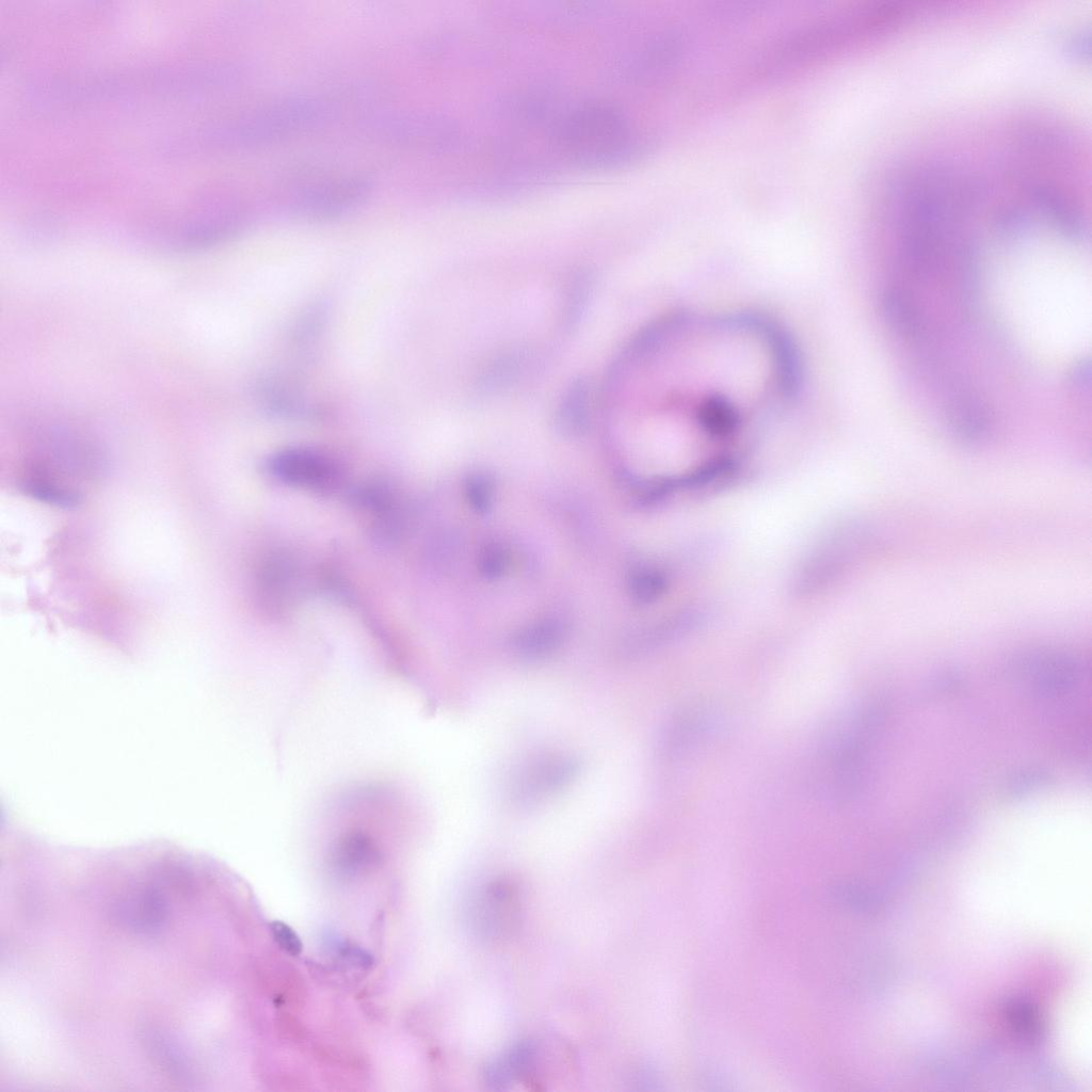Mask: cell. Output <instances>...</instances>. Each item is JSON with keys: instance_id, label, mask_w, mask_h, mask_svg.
I'll return each instance as SVG.
<instances>
[{"instance_id": "obj_5", "label": "cell", "mask_w": 1092, "mask_h": 1092, "mask_svg": "<svg viewBox=\"0 0 1092 1092\" xmlns=\"http://www.w3.org/2000/svg\"><path fill=\"white\" fill-rule=\"evenodd\" d=\"M578 762L567 755H544L531 760L516 775L512 796L520 804H532L565 787L577 774Z\"/></svg>"}, {"instance_id": "obj_19", "label": "cell", "mask_w": 1092, "mask_h": 1092, "mask_svg": "<svg viewBox=\"0 0 1092 1092\" xmlns=\"http://www.w3.org/2000/svg\"><path fill=\"white\" fill-rule=\"evenodd\" d=\"M274 1026L282 1039L300 1042L306 1038V1029L303 1024L287 1011H279L276 1014Z\"/></svg>"}, {"instance_id": "obj_7", "label": "cell", "mask_w": 1092, "mask_h": 1092, "mask_svg": "<svg viewBox=\"0 0 1092 1092\" xmlns=\"http://www.w3.org/2000/svg\"><path fill=\"white\" fill-rule=\"evenodd\" d=\"M516 888L508 881L486 886L473 901V922L485 936L501 938L517 921L519 906Z\"/></svg>"}, {"instance_id": "obj_11", "label": "cell", "mask_w": 1092, "mask_h": 1092, "mask_svg": "<svg viewBox=\"0 0 1092 1092\" xmlns=\"http://www.w3.org/2000/svg\"><path fill=\"white\" fill-rule=\"evenodd\" d=\"M881 309L888 326L904 337H917L922 320L918 307L902 290L887 288L881 296Z\"/></svg>"}, {"instance_id": "obj_9", "label": "cell", "mask_w": 1092, "mask_h": 1092, "mask_svg": "<svg viewBox=\"0 0 1092 1092\" xmlns=\"http://www.w3.org/2000/svg\"><path fill=\"white\" fill-rule=\"evenodd\" d=\"M258 981L262 990L273 997L277 1003H287L291 1008H300L306 996L303 978L287 962L267 958L258 966Z\"/></svg>"}, {"instance_id": "obj_3", "label": "cell", "mask_w": 1092, "mask_h": 1092, "mask_svg": "<svg viewBox=\"0 0 1092 1092\" xmlns=\"http://www.w3.org/2000/svg\"><path fill=\"white\" fill-rule=\"evenodd\" d=\"M1015 679L1027 684L1039 696H1057L1076 687L1083 678L1086 665L1072 653L1051 648H1030L1015 655L1009 664Z\"/></svg>"}, {"instance_id": "obj_18", "label": "cell", "mask_w": 1092, "mask_h": 1092, "mask_svg": "<svg viewBox=\"0 0 1092 1092\" xmlns=\"http://www.w3.org/2000/svg\"><path fill=\"white\" fill-rule=\"evenodd\" d=\"M961 280L963 292L966 295V300L969 303L974 302L978 291L979 266L976 251L971 247H966L963 252L961 264Z\"/></svg>"}, {"instance_id": "obj_21", "label": "cell", "mask_w": 1092, "mask_h": 1092, "mask_svg": "<svg viewBox=\"0 0 1092 1092\" xmlns=\"http://www.w3.org/2000/svg\"><path fill=\"white\" fill-rule=\"evenodd\" d=\"M658 580L653 574L639 571L631 574L629 579L630 594L633 598L645 601L656 594Z\"/></svg>"}, {"instance_id": "obj_16", "label": "cell", "mask_w": 1092, "mask_h": 1092, "mask_svg": "<svg viewBox=\"0 0 1092 1092\" xmlns=\"http://www.w3.org/2000/svg\"><path fill=\"white\" fill-rule=\"evenodd\" d=\"M465 496L471 508L479 513L488 512L495 498L493 478L486 472H473L465 483Z\"/></svg>"}, {"instance_id": "obj_14", "label": "cell", "mask_w": 1092, "mask_h": 1092, "mask_svg": "<svg viewBox=\"0 0 1092 1092\" xmlns=\"http://www.w3.org/2000/svg\"><path fill=\"white\" fill-rule=\"evenodd\" d=\"M1006 1016L1014 1031L1030 1041H1038L1044 1032L1039 1011L1030 1003L1012 1001L1006 1006Z\"/></svg>"}, {"instance_id": "obj_13", "label": "cell", "mask_w": 1092, "mask_h": 1092, "mask_svg": "<svg viewBox=\"0 0 1092 1092\" xmlns=\"http://www.w3.org/2000/svg\"><path fill=\"white\" fill-rule=\"evenodd\" d=\"M589 387L576 381L569 388L558 414V427L566 435L577 436L588 427Z\"/></svg>"}, {"instance_id": "obj_1", "label": "cell", "mask_w": 1092, "mask_h": 1092, "mask_svg": "<svg viewBox=\"0 0 1092 1092\" xmlns=\"http://www.w3.org/2000/svg\"><path fill=\"white\" fill-rule=\"evenodd\" d=\"M885 707L871 701L852 711L819 754L820 790L832 800L853 798L865 773L868 745L884 720Z\"/></svg>"}, {"instance_id": "obj_22", "label": "cell", "mask_w": 1092, "mask_h": 1092, "mask_svg": "<svg viewBox=\"0 0 1092 1092\" xmlns=\"http://www.w3.org/2000/svg\"><path fill=\"white\" fill-rule=\"evenodd\" d=\"M1071 385L1079 390L1089 389L1091 386V363L1088 358L1078 360L1069 373Z\"/></svg>"}, {"instance_id": "obj_6", "label": "cell", "mask_w": 1092, "mask_h": 1092, "mask_svg": "<svg viewBox=\"0 0 1092 1092\" xmlns=\"http://www.w3.org/2000/svg\"><path fill=\"white\" fill-rule=\"evenodd\" d=\"M371 190L372 182L368 178H344L302 193L295 202V210L309 220L334 219L359 206Z\"/></svg>"}, {"instance_id": "obj_20", "label": "cell", "mask_w": 1092, "mask_h": 1092, "mask_svg": "<svg viewBox=\"0 0 1092 1092\" xmlns=\"http://www.w3.org/2000/svg\"><path fill=\"white\" fill-rule=\"evenodd\" d=\"M270 927L279 948L292 957H296L302 952V942L293 929L278 920L271 922Z\"/></svg>"}, {"instance_id": "obj_15", "label": "cell", "mask_w": 1092, "mask_h": 1092, "mask_svg": "<svg viewBox=\"0 0 1092 1092\" xmlns=\"http://www.w3.org/2000/svg\"><path fill=\"white\" fill-rule=\"evenodd\" d=\"M1049 774L1042 768H1027L1014 773L1006 783V797L1011 800L1023 799L1043 788L1049 782Z\"/></svg>"}, {"instance_id": "obj_2", "label": "cell", "mask_w": 1092, "mask_h": 1092, "mask_svg": "<svg viewBox=\"0 0 1092 1092\" xmlns=\"http://www.w3.org/2000/svg\"><path fill=\"white\" fill-rule=\"evenodd\" d=\"M558 143L574 162L605 166L621 160L631 146V131L623 111L606 101H588L560 122Z\"/></svg>"}, {"instance_id": "obj_17", "label": "cell", "mask_w": 1092, "mask_h": 1092, "mask_svg": "<svg viewBox=\"0 0 1092 1092\" xmlns=\"http://www.w3.org/2000/svg\"><path fill=\"white\" fill-rule=\"evenodd\" d=\"M511 553L500 543L487 544L479 555L480 573L487 579L501 578L510 568Z\"/></svg>"}, {"instance_id": "obj_12", "label": "cell", "mask_w": 1092, "mask_h": 1092, "mask_svg": "<svg viewBox=\"0 0 1092 1092\" xmlns=\"http://www.w3.org/2000/svg\"><path fill=\"white\" fill-rule=\"evenodd\" d=\"M712 717L706 708L682 711L669 728L667 750L672 755L685 753L712 727Z\"/></svg>"}, {"instance_id": "obj_10", "label": "cell", "mask_w": 1092, "mask_h": 1092, "mask_svg": "<svg viewBox=\"0 0 1092 1092\" xmlns=\"http://www.w3.org/2000/svg\"><path fill=\"white\" fill-rule=\"evenodd\" d=\"M566 626L557 619H544L519 630L512 645L523 658L544 659L557 652L566 638Z\"/></svg>"}, {"instance_id": "obj_8", "label": "cell", "mask_w": 1092, "mask_h": 1092, "mask_svg": "<svg viewBox=\"0 0 1092 1092\" xmlns=\"http://www.w3.org/2000/svg\"><path fill=\"white\" fill-rule=\"evenodd\" d=\"M947 418L954 437L965 445L979 444L991 429L992 419L986 404L968 391L958 392L951 398Z\"/></svg>"}, {"instance_id": "obj_4", "label": "cell", "mask_w": 1092, "mask_h": 1092, "mask_svg": "<svg viewBox=\"0 0 1092 1092\" xmlns=\"http://www.w3.org/2000/svg\"><path fill=\"white\" fill-rule=\"evenodd\" d=\"M269 467L280 481L318 493L334 491L341 480L334 461L306 448H287L276 452Z\"/></svg>"}]
</instances>
